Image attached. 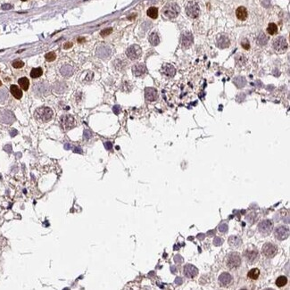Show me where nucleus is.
Segmentation results:
<instances>
[{
    "instance_id": "nucleus-1",
    "label": "nucleus",
    "mask_w": 290,
    "mask_h": 290,
    "mask_svg": "<svg viewBox=\"0 0 290 290\" xmlns=\"http://www.w3.org/2000/svg\"><path fill=\"white\" fill-rule=\"evenodd\" d=\"M54 115V112L51 108L43 106V107L38 108L35 111V118L39 121L42 122H48L52 119Z\"/></svg>"
},
{
    "instance_id": "nucleus-2",
    "label": "nucleus",
    "mask_w": 290,
    "mask_h": 290,
    "mask_svg": "<svg viewBox=\"0 0 290 290\" xmlns=\"http://www.w3.org/2000/svg\"><path fill=\"white\" fill-rule=\"evenodd\" d=\"M179 14V6L174 2L168 3L163 9V15L167 19L176 18Z\"/></svg>"
},
{
    "instance_id": "nucleus-3",
    "label": "nucleus",
    "mask_w": 290,
    "mask_h": 290,
    "mask_svg": "<svg viewBox=\"0 0 290 290\" xmlns=\"http://www.w3.org/2000/svg\"><path fill=\"white\" fill-rule=\"evenodd\" d=\"M227 266L229 269H237L241 265V256L238 253L232 252L229 253L227 256V261H226Z\"/></svg>"
},
{
    "instance_id": "nucleus-4",
    "label": "nucleus",
    "mask_w": 290,
    "mask_h": 290,
    "mask_svg": "<svg viewBox=\"0 0 290 290\" xmlns=\"http://www.w3.org/2000/svg\"><path fill=\"white\" fill-rule=\"evenodd\" d=\"M273 229V223L270 220H264L262 221L260 223L258 224V230L262 235L264 237L270 235Z\"/></svg>"
},
{
    "instance_id": "nucleus-5",
    "label": "nucleus",
    "mask_w": 290,
    "mask_h": 290,
    "mask_svg": "<svg viewBox=\"0 0 290 290\" xmlns=\"http://www.w3.org/2000/svg\"><path fill=\"white\" fill-rule=\"evenodd\" d=\"M262 253L267 258H272L278 253V247L272 243H266L262 248Z\"/></svg>"
},
{
    "instance_id": "nucleus-6",
    "label": "nucleus",
    "mask_w": 290,
    "mask_h": 290,
    "mask_svg": "<svg viewBox=\"0 0 290 290\" xmlns=\"http://www.w3.org/2000/svg\"><path fill=\"white\" fill-rule=\"evenodd\" d=\"M186 12H187V14H188L190 18L195 19V18H196L197 16L199 15L200 8H199V5H197L196 2L190 1L188 2V4L186 6Z\"/></svg>"
},
{
    "instance_id": "nucleus-7",
    "label": "nucleus",
    "mask_w": 290,
    "mask_h": 290,
    "mask_svg": "<svg viewBox=\"0 0 290 290\" xmlns=\"http://www.w3.org/2000/svg\"><path fill=\"white\" fill-rule=\"evenodd\" d=\"M273 48L278 53H284L287 49V42L285 38L278 37L273 41Z\"/></svg>"
},
{
    "instance_id": "nucleus-8",
    "label": "nucleus",
    "mask_w": 290,
    "mask_h": 290,
    "mask_svg": "<svg viewBox=\"0 0 290 290\" xmlns=\"http://www.w3.org/2000/svg\"><path fill=\"white\" fill-rule=\"evenodd\" d=\"M142 50L141 48L137 45H132L127 49L126 55L130 60H137L141 56Z\"/></svg>"
},
{
    "instance_id": "nucleus-9",
    "label": "nucleus",
    "mask_w": 290,
    "mask_h": 290,
    "mask_svg": "<svg viewBox=\"0 0 290 290\" xmlns=\"http://www.w3.org/2000/svg\"><path fill=\"white\" fill-rule=\"evenodd\" d=\"M274 236L278 240H285L289 237V229L285 226H279L274 229Z\"/></svg>"
},
{
    "instance_id": "nucleus-10",
    "label": "nucleus",
    "mask_w": 290,
    "mask_h": 290,
    "mask_svg": "<svg viewBox=\"0 0 290 290\" xmlns=\"http://www.w3.org/2000/svg\"><path fill=\"white\" fill-rule=\"evenodd\" d=\"M61 126L64 130H68L75 126V121L72 115L65 114L61 117Z\"/></svg>"
},
{
    "instance_id": "nucleus-11",
    "label": "nucleus",
    "mask_w": 290,
    "mask_h": 290,
    "mask_svg": "<svg viewBox=\"0 0 290 290\" xmlns=\"http://www.w3.org/2000/svg\"><path fill=\"white\" fill-rule=\"evenodd\" d=\"M183 271H184V275L188 279H193L198 274V270H197L196 267H195L192 264H187V265L184 266V269H183Z\"/></svg>"
},
{
    "instance_id": "nucleus-12",
    "label": "nucleus",
    "mask_w": 290,
    "mask_h": 290,
    "mask_svg": "<svg viewBox=\"0 0 290 290\" xmlns=\"http://www.w3.org/2000/svg\"><path fill=\"white\" fill-rule=\"evenodd\" d=\"M193 35H192L191 32L189 31H185L182 33L181 35V45H182L184 48H188L192 45L193 43Z\"/></svg>"
},
{
    "instance_id": "nucleus-13",
    "label": "nucleus",
    "mask_w": 290,
    "mask_h": 290,
    "mask_svg": "<svg viewBox=\"0 0 290 290\" xmlns=\"http://www.w3.org/2000/svg\"><path fill=\"white\" fill-rule=\"evenodd\" d=\"M219 283H220L221 286L222 287H227L229 284H231V282L233 281V278L229 273L228 272H223L219 276Z\"/></svg>"
},
{
    "instance_id": "nucleus-14",
    "label": "nucleus",
    "mask_w": 290,
    "mask_h": 290,
    "mask_svg": "<svg viewBox=\"0 0 290 290\" xmlns=\"http://www.w3.org/2000/svg\"><path fill=\"white\" fill-rule=\"evenodd\" d=\"M245 257L247 260L248 262L250 263H253L259 259V253L256 250H249L247 249L245 252Z\"/></svg>"
},
{
    "instance_id": "nucleus-15",
    "label": "nucleus",
    "mask_w": 290,
    "mask_h": 290,
    "mask_svg": "<svg viewBox=\"0 0 290 290\" xmlns=\"http://www.w3.org/2000/svg\"><path fill=\"white\" fill-rule=\"evenodd\" d=\"M145 97H146V99L147 101H150V102L155 101L158 98L157 90L154 88H146L145 89Z\"/></svg>"
},
{
    "instance_id": "nucleus-16",
    "label": "nucleus",
    "mask_w": 290,
    "mask_h": 290,
    "mask_svg": "<svg viewBox=\"0 0 290 290\" xmlns=\"http://www.w3.org/2000/svg\"><path fill=\"white\" fill-rule=\"evenodd\" d=\"M146 68L144 63H137V64H135L132 67V72H133L134 75L137 76V77H139V76L143 75L144 73H146Z\"/></svg>"
},
{
    "instance_id": "nucleus-17",
    "label": "nucleus",
    "mask_w": 290,
    "mask_h": 290,
    "mask_svg": "<svg viewBox=\"0 0 290 290\" xmlns=\"http://www.w3.org/2000/svg\"><path fill=\"white\" fill-rule=\"evenodd\" d=\"M162 72L168 77H173L176 73V69L173 65L170 64V63H165L163 66Z\"/></svg>"
},
{
    "instance_id": "nucleus-18",
    "label": "nucleus",
    "mask_w": 290,
    "mask_h": 290,
    "mask_svg": "<svg viewBox=\"0 0 290 290\" xmlns=\"http://www.w3.org/2000/svg\"><path fill=\"white\" fill-rule=\"evenodd\" d=\"M236 15H237V18L240 21H245V20L247 18V10L245 8L244 6H240L236 10Z\"/></svg>"
},
{
    "instance_id": "nucleus-19",
    "label": "nucleus",
    "mask_w": 290,
    "mask_h": 290,
    "mask_svg": "<svg viewBox=\"0 0 290 290\" xmlns=\"http://www.w3.org/2000/svg\"><path fill=\"white\" fill-rule=\"evenodd\" d=\"M10 91L16 99H21V97H22V91L16 85H12L10 87Z\"/></svg>"
},
{
    "instance_id": "nucleus-20",
    "label": "nucleus",
    "mask_w": 290,
    "mask_h": 290,
    "mask_svg": "<svg viewBox=\"0 0 290 290\" xmlns=\"http://www.w3.org/2000/svg\"><path fill=\"white\" fill-rule=\"evenodd\" d=\"M241 243H242L241 238L237 236H231L229 237V244L232 247H238L241 245Z\"/></svg>"
},
{
    "instance_id": "nucleus-21",
    "label": "nucleus",
    "mask_w": 290,
    "mask_h": 290,
    "mask_svg": "<svg viewBox=\"0 0 290 290\" xmlns=\"http://www.w3.org/2000/svg\"><path fill=\"white\" fill-rule=\"evenodd\" d=\"M247 277L250 280H258L259 277H260V271H259V269H257V268H253V269H251L248 271Z\"/></svg>"
},
{
    "instance_id": "nucleus-22",
    "label": "nucleus",
    "mask_w": 290,
    "mask_h": 290,
    "mask_svg": "<svg viewBox=\"0 0 290 290\" xmlns=\"http://www.w3.org/2000/svg\"><path fill=\"white\" fill-rule=\"evenodd\" d=\"M229 39L224 35L220 36V38L218 39V46L220 47L221 48H226L229 47Z\"/></svg>"
},
{
    "instance_id": "nucleus-23",
    "label": "nucleus",
    "mask_w": 290,
    "mask_h": 290,
    "mask_svg": "<svg viewBox=\"0 0 290 290\" xmlns=\"http://www.w3.org/2000/svg\"><path fill=\"white\" fill-rule=\"evenodd\" d=\"M276 286L278 287H282L284 286H286L287 284V278L286 276H280L278 277V279L276 280V282H275Z\"/></svg>"
},
{
    "instance_id": "nucleus-24",
    "label": "nucleus",
    "mask_w": 290,
    "mask_h": 290,
    "mask_svg": "<svg viewBox=\"0 0 290 290\" xmlns=\"http://www.w3.org/2000/svg\"><path fill=\"white\" fill-rule=\"evenodd\" d=\"M149 42L151 43V45H153V46H157V45L160 43V39H159V36L156 32H153V33L149 36Z\"/></svg>"
},
{
    "instance_id": "nucleus-25",
    "label": "nucleus",
    "mask_w": 290,
    "mask_h": 290,
    "mask_svg": "<svg viewBox=\"0 0 290 290\" xmlns=\"http://www.w3.org/2000/svg\"><path fill=\"white\" fill-rule=\"evenodd\" d=\"M18 83H19V85L21 86V88H22L23 90H28L29 86H30V81H29V79H27V78L22 77L21 78V79H19Z\"/></svg>"
},
{
    "instance_id": "nucleus-26",
    "label": "nucleus",
    "mask_w": 290,
    "mask_h": 290,
    "mask_svg": "<svg viewBox=\"0 0 290 290\" xmlns=\"http://www.w3.org/2000/svg\"><path fill=\"white\" fill-rule=\"evenodd\" d=\"M146 14L152 19H156L157 16H158V9L156 7H150L146 12Z\"/></svg>"
},
{
    "instance_id": "nucleus-27",
    "label": "nucleus",
    "mask_w": 290,
    "mask_h": 290,
    "mask_svg": "<svg viewBox=\"0 0 290 290\" xmlns=\"http://www.w3.org/2000/svg\"><path fill=\"white\" fill-rule=\"evenodd\" d=\"M42 73H43V71L40 67H39V68H34L32 69L31 72H30V77L33 78V79H36V78H39V76L42 75Z\"/></svg>"
},
{
    "instance_id": "nucleus-28",
    "label": "nucleus",
    "mask_w": 290,
    "mask_h": 290,
    "mask_svg": "<svg viewBox=\"0 0 290 290\" xmlns=\"http://www.w3.org/2000/svg\"><path fill=\"white\" fill-rule=\"evenodd\" d=\"M278 31V26L275 23H270L267 27V32L270 35H274Z\"/></svg>"
},
{
    "instance_id": "nucleus-29",
    "label": "nucleus",
    "mask_w": 290,
    "mask_h": 290,
    "mask_svg": "<svg viewBox=\"0 0 290 290\" xmlns=\"http://www.w3.org/2000/svg\"><path fill=\"white\" fill-rule=\"evenodd\" d=\"M236 62H237V63L238 65H244V64H246V58L244 56V55H238V56H237V58H236Z\"/></svg>"
},
{
    "instance_id": "nucleus-30",
    "label": "nucleus",
    "mask_w": 290,
    "mask_h": 290,
    "mask_svg": "<svg viewBox=\"0 0 290 290\" xmlns=\"http://www.w3.org/2000/svg\"><path fill=\"white\" fill-rule=\"evenodd\" d=\"M45 57H46L47 61L53 62L54 60L56 58V55H55V53H54V52H49V53H48L46 55H45Z\"/></svg>"
},
{
    "instance_id": "nucleus-31",
    "label": "nucleus",
    "mask_w": 290,
    "mask_h": 290,
    "mask_svg": "<svg viewBox=\"0 0 290 290\" xmlns=\"http://www.w3.org/2000/svg\"><path fill=\"white\" fill-rule=\"evenodd\" d=\"M267 40H268V38L266 37V35H264L263 33H262L260 36H259L258 38V42L260 43L261 45H264L267 43Z\"/></svg>"
},
{
    "instance_id": "nucleus-32",
    "label": "nucleus",
    "mask_w": 290,
    "mask_h": 290,
    "mask_svg": "<svg viewBox=\"0 0 290 290\" xmlns=\"http://www.w3.org/2000/svg\"><path fill=\"white\" fill-rule=\"evenodd\" d=\"M23 65H24V63H23L22 61H21V60H15V61L13 63V66H14V68H16V69L21 68Z\"/></svg>"
},
{
    "instance_id": "nucleus-33",
    "label": "nucleus",
    "mask_w": 290,
    "mask_h": 290,
    "mask_svg": "<svg viewBox=\"0 0 290 290\" xmlns=\"http://www.w3.org/2000/svg\"><path fill=\"white\" fill-rule=\"evenodd\" d=\"M229 229V226L226 223H222L220 226H219V230H220L222 233H226Z\"/></svg>"
},
{
    "instance_id": "nucleus-34",
    "label": "nucleus",
    "mask_w": 290,
    "mask_h": 290,
    "mask_svg": "<svg viewBox=\"0 0 290 290\" xmlns=\"http://www.w3.org/2000/svg\"><path fill=\"white\" fill-rule=\"evenodd\" d=\"M112 31H113V29L112 28H108V29H105V30H103L102 31H101V36L102 37H106V36L109 35L110 33H112Z\"/></svg>"
},
{
    "instance_id": "nucleus-35",
    "label": "nucleus",
    "mask_w": 290,
    "mask_h": 290,
    "mask_svg": "<svg viewBox=\"0 0 290 290\" xmlns=\"http://www.w3.org/2000/svg\"><path fill=\"white\" fill-rule=\"evenodd\" d=\"M241 45H242V47H243V48H244L246 50H248V49H249V48H250V43H249V41H248L246 39H243L242 42H241Z\"/></svg>"
},
{
    "instance_id": "nucleus-36",
    "label": "nucleus",
    "mask_w": 290,
    "mask_h": 290,
    "mask_svg": "<svg viewBox=\"0 0 290 290\" xmlns=\"http://www.w3.org/2000/svg\"><path fill=\"white\" fill-rule=\"evenodd\" d=\"M222 243H223V239L219 237H216L214 238V240H213V244L215 246H221V245H222Z\"/></svg>"
},
{
    "instance_id": "nucleus-37",
    "label": "nucleus",
    "mask_w": 290,
    "mask_h": 290,
    "mask_svg": "<svg viewBox=\"0 0 290 290\" xmlns=\"http://www.w3.org/2000/svg\"><path fill=\"white\" fill-rule=\"evenodd\" d=\"M174 260H175L176 262H179V263H181V262H183V259L181 258L180 255H176L175 258H174Z\"/></svg>"
},
{
    "instance_id": "nucleus-38",
    "label": "nucleus",
    "mask_w": 290,
    "mask_h": 290,
    "mask_svg": "<svg viewBox=\"0 0 290 290\" xmlns=\"http://www.w3.org/2000/svg\"><path fill=\"white\" fill-rule=\"evenodd\" d=\"M72 47V42H66L64 45H63V48H64V49H68V48H71Z\"/></svg>"
},
{
    "instance_id": "nucleus-39",
    "label": "nucleus",
    "mask_w": 290,
    "mask_h": 290,
    "mask_svg": "<svg viewBox=\"0 0 290 290\" xmlns=\"http://www.w3.org/2000/svg\"><path fill=\"white\" fill-rule=\"evenodd\" d=\"M12 8V5H2V9H4V10H8V9Z\"/></svg>"
},
{
    "instance_id": "nucleus-40",
    "label": "nucleus",
    "mask_w": 290,
    "mask_h": 290,
    "mask_svg": "<svg viewBox=\"0 0 290 290\" xmlns=\"http://www.w3.org/2000/svg\"><path fill=\"white\" fill-rule=\"evenodd\" d=\"M175 283L176 284H179V285H180V284H182V280H181L180 278H177V280H175Z\"/></svg>"
},
{
    "instance_id": "nucleus-41",
    "label": "nucleus",
    "mask_w": 290,
    "mask_h": 290,
    "mask_svg": "<svg viewBox=\"0 0 290 290\" xmlns=\"http://www.w3.org/2000/svg\"><path fill=\"white\" fill-rule=\"evenodd\" d=\"M106 148H107V149H111L112 148V145H111V143L110 142H107L106 144Z\"/></svg>"
},
{
    "instance_id": "nucleus-42",
    "label": "nucleus",
    "mask_w": 290,
    "mask_h": 290,
    "mask_svg": "<svg viewBox=\"0 0 290 290\" xmlns=\"http://www.w3.org/2000/svg\"><path fill=\"white\" fill-rule=\"evenodd\" d=\"M113 111L115 112V113H119V111H120L119 106H114V108H113Z\"/></svg>"
},
{
    "instance_id": "nucleus-43",
    "label": "nucleus",
    "mask_w": 290,
    "mask_h": 290,
    "mask_svg": "<svg viewBox=\"0 0 290 290\" xmlns=\"http://www.w3.org/2000/svg\"><path fill=\"white\" fill-rule=\"evenodd\" d=\"M85 137H86V138H88V137H89V136H88V131H85Z\"/></svg>"
},
{
    "instance_id": "nucleus-44",
    "label": "nucleus",
    "mask_w": 290,
    "mask_h": 290,
    "mask_svg": "<svg viewBox=\"0 0 290 290\" xmlns=\"http://www.w3.org/2000/svg\"><path fill=\"white\" fill-rule=\"evenodd\" d=\"M74 152H77V153H81V151H80V149H79V148H75V149H74Z\"/></svg>"
},
{
    "instance_id": "nucleus-45",
    "label": "nucleus",
    "mask_w": 290,
    "mask_h": 290,
    "mask_svg": "<svg viewBox=\"0 0 290 290\" xmlns=\"http://www.w3.org/2000/svg\"><path fill=\"white\" fill-rule=\"evenodd\" d=\"M65 148H66V149L70 148V145H65Z\"/></svg>"
},
{
    "instance_id": "nucleus-46",
    "label": "nucleus",
    "mask_w": 290,
    "mask_h": 290,
    "mask_svg": "<svg viewBox=\"0 0 290 290\" xmlns=\"http://www.w3.org/2000/svg\"><path fill=\"white\" fill-rule=\"evenodd\" d=\"M1 85H2V82H1V81H0V86H1Z\"/></svg>"
},
{
    "instance_id": "nucleus-47",
    "label": "nucleus",
    "mask_w": 290,
    "mask_h": 290,
    "mask_svg": "<svg viewBox=\"0 0 290 290\" xmlns=\"http://www.w3.org/2000/svg\"><path fill=\"white\" fill-rule=\"evenodd\" d=\"M21 1H27V0H21Z\"/></svg>"
}]
</instances>
